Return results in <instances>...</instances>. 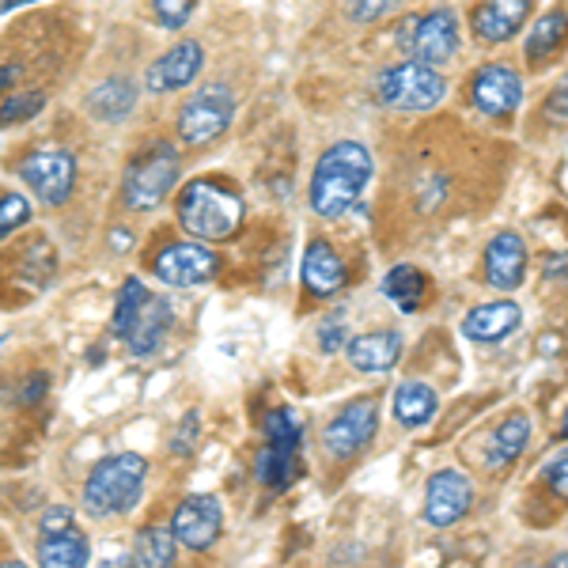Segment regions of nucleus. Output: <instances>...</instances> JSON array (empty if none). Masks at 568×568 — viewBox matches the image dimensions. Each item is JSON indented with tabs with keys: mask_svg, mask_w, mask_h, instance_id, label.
<instances>
[{
	"mask_svg": "<svg viewBox=\"0 0 568 568\" xmlns=\"http://www.w3.org/2000/svg\"><path fill=\"white\" fill-rule=\"evenodd\" d=\"M300 444H304V420H300L296 409L281 406L273 414H265V447L300 455Z\"/></svg>",
	"mask_w": 568,
	"mask_h": 568,
	"instance_id": "obj_29",
	"label": "nucleus"
},
{
	"mask_svg": "<svg viewBox=\"0 0 568 568\" xmlns=\"http://www.w3.org/2000/svg\"><path fill=\"white\" fill-rule=\"evenodd\" d=\"M23 224H31V201L23 194H4L0 197V240L20 232Z\"/></svg>",
	"mask_w": 568,
	"mask_h": 568,
	"instance_id": "obj_32",
	"label": "nucleus"
},
{
	"mask_svg": "<svg viewBox=\"0 0 568 568\" xmlns=\"http://www.w3.org/2000/svg\"><path fill=\"white\" fill-rule=\"evenodd\" d=\"M144 478H149V463L133 452L110 455L91 470L84 485V511L95 519L125 516L144 493Z\"/></svg>",
	"mask_w": 568,
	"mask_h": 568,
	"instance_id": "obj_3",
	"label": "nucleus"
},
{
	"mask_svg": "<svg viewBox=\"0 0 568 568\" xmlns=\"http://www.w3.org/2000/svg\"><path fill=\"white\" fill-rule=\"evenodd\" d=\"M194 4H197V0H152V16H155V23H160V27L179 31V27L190 23Z\"/></svg>",
	"mask_w": 568,
	"mask_h": 568,
	"instance_id": "obj_34",
	"label": "nucleus"
},
{
	"mask_svg": "<svg viewBox=\"0 0 568 568\" xmlns=\"http://www.w3.org/2000/svg\"><path fill=\"white\" fill-rule=\"evenodd\" d=\"M474 485L463 470H436L425 489V519L433 527H455L470 511Z\"/></svg>",
	"mask_w": 568,
	"mask_h": 568,
	"instance_id": "obj_12",
	"label": "nucleus"
},
{
	"mask_svg": "<svg viewBox=\"0 0 568 568\" xmlns=\"http://www.w3.org/2000/svg\"><path fill=\"white\" fill-rule=\"evenodd\" d=\"M88 557H91L88 535H80L77 527L42 535V542H39V565L45 568H80V565H88Z\"/></svg>",
	"mask_w": 568,
	"mask_h": 568,
	"instance_id": "obj_25",
	"label": "nucleus"
},
{
	"mask_svg": "<svg viewBox=\"0 0 568 568\" xmlns=\"http://www.w3.org/2000/svg\"><path fill=\"white\" fill-rule=\"evenodd\" d=\"M232 118H235L232 88L220 84V80L197 88L179 110V141L190 144V149H205V144H213L216 136L227 133Z\"/></svg>",
	"mask_w": 568,
	"mask_h": 568,
	"instance_id": "obj_7",
	"label": "nucleus"
},
{
	"mask_svg": "<svg viewBox=\"0 0 568 568\" xmlns=\"http://www.w3.org/2000/svg\"><path fill=\"white\" fill-rule=\"evenodd\" d=\"M136 95H141L136 80L110 77L88 95V114L95 118V122H125V118L133 114V106H136Z\"/></svg>",
	"mask_w": 568,
	"mask_h": 568,
	"instance_id": "obj_22",
	"label": "nucleus"
},
{
	"mask_svg": "<svg viewBox=\"0 0 568 568\" xmlns=\"http://www.w3.org/2000/svg\"><path fill=\"white\" fill-rule=\"evenodd\" d=\"M546 118L549 122H557V125H568V72L561 80L554 84V91L546 95Z\"/></svg>",
	"mask_w": 568,
	"mask_h": 568,
	"instance_id": "obj_36",
	"label": "nucleus"
},
{
	"mask_svg": "<svg viewBox=\"0 0 568 568\" xmlns=\"http://www.w3.org/2000/svg\"><path fill=\"white\" fill-rule=\"evenodd\" d=\"M425 273L417 270V265H394V270L383 277V296L390 300V304H398L402 311H417L420 296H425Z\"/></svg>",
	"mask_w": 568,
	"mask_h": 568,
	"instance_id": "obj_27",
	"label": "nucleus"
},
{
	"mask_svg": "<svg viewBox=\"0 0 568 568\" xmlns=\"http://www.w3.org/2000/svg\"><path fill=\"white\" fill-rule=\"evenodd\" d=\"M402 0H345V16L353 23H379L398 12Z\"/></svg>",
	"mask_w": 568,
	"mask_h": 568,
	"instance_id": "obj_33",
	"label": "nucleus"
},
{
	"mask_svg": "<svg viewBox=\"0 0 568 568\" xmlns=\"http://www.w3.org/2000/svg\"><path fill=\"white\" fill-rule=\"evenodd\" d=\"M201 65H205V50H201V42H194V39L175 42L168 53H160V58L149 65V72H144V88H149L152 95H168V91L194 84Z\"/></svg>",
	"mask_w": 568,
	"mask_h": 568,
	"instance_id": "obj_13",
	"label": "nucleus"
},
{
	"mask_svg": "<svg viewBox=\"0 0 568 568\" xmlns=\"http://www.w3.org/2000/svg\"><path fill=\"white\" fill-rule=\"evenodd\" d=\"M565 45H568V8L557 4L530 23L527 42H524V58L530 69H542L565 50Z\"/></svg>",
	"mask_w": 568,
	"mask_h": 568,
	"instance_id": "obj_18",
	"label": "nucleus"
},
{
	"mask_svg": "<svg viewBox=\"0 0 568 568\" xmlns=\"http://www.w3.org/2000/svg\"><path fill=\"white\" fill-rule=\"evenodd\" d=\"M390 409H394V420H398V425H406V428H425L428 420L436 417L439 398H436V390L428 387V383L406 379V383H398V390H394Z\"/></svg>",
	"mask_w": 568,
	"mask_h": 568,
	"instance_id": "obj_23",
	"label": "nucleus"
},
{
	"mask_svg": "<svg viewBox=\"0 0 568 568\" xmlns=\"http://www.w3.org/2000/svg\"><path fill=\"white\" fill-rule=\"evenodd\" d=\"M447 95V80L436 65L406 58L402 65H390L375 77V99L387 110L398 114H425V110L439 106V99Z\"/></svg>",
	"mask_w": 568,
	"mask_h": 568,
	"instance_id": "obj_5",
	"label": "nucleus"
},
{
	"mask_svg": "<svg viewBox=\"0 0 568 568\" xmlns=\"http://www.w3.org/2000/svg\"><path fill=\"white\" fill-rule=\"evenodd\" d=\"M179 554V538L171 527H141L133 542V565H149V568H163L175 565Z\"/></svg>",
	"mask_w": 568,
	"mask_h": 568,
	"instance_id": "obj_26",
	"label": "nucleus"
},
{
	"mask_svg": "<svg viewBox=\"0 0 568 568\" xmlns=\"http://www.w3.org/2000/svg\"><path fill=\"white\" fill-rule=\"evenodd\" d=\"M182 175V155L171 141H152L136 160L125 168L122 179V201L133 213H149V209L163 205L168 194L175 190Z\"/></svg>",
	"mask_w": 568,
	"mask_h": 568,
	"instance_id": "obj_4",
	"label": "nucleus"
},
{
	"mask_svg": "<svg viewBox=\"0 0 568 568\" xmlns=\"http://www.w3.org/2000/svg\"><path fill=\"white\" fill-rule=\"evenodd\" d=\"M152 292L144 288L141 277H125L122 292H118V304H114V318H110V334L122 342L125 334H130V326L136 323V315L144 311V304H149Z\"/></svg>",
	"mask_w": 568,
	"mask_h": 568,
	"instance_id": "obj_30",
	"label": "nucleus"
},
{
	"mask_svg": "<svg viewBox=\"0 0 568 568\" xmlns=\"http://www.w3.org/2000/svg\"><path fill=\"white\" fill-rule=\"evenodd\" d=\"M470 99L481 114L489 118H511L524 103V77H519L511 65H500V61H489V65L474 69L470 77Z\"/></svg>",
	"mask_w": 568,
	"mask_h": 568,
	"instance_id": "obj_11",
	"label": "nucleus"
},
{
	"mask_svg": "<svg viewBox=\"0 0 568 568\" xmlns=\"http://www.w3.org/2000/svg\"><path fill=\"white\" fill-rule=\"evenodd\" d=\"M220 527H224V511H220L216 497H186L179 504L175 519H171V530H175L179 546L194 549V554H201V549H209L220 538Z\"/></svg>",
	"mask_w": 568,
	"mask_h": 568,
	"instance_id": "obj_14",
	"label": "nucleus"
},
{
	"mask_svg": "<svg viewBox=\"0 0 568 568\" xmlns=\"http://www.w3.org/2000/svg\"><path fill=\"white\" fill-rule=\"evenodd\" d=\"M45 390H50V375H45V372H34L31 379L23 383L20 402H23V406H39V402L45 398Z\"/></svg>",
	"mask_w": 568,
	"mask_h": 568,
	"instance_id": "obj_39",
	"label": "nucleus"
},
{
	"mask_svg": "<svg viewBox=\"0 0 568 568\" xmlns=\"http://www.w3.org/2000/svg\"><path fill=\"white\" fill-rule=\"evenodd\" d=\"M519 323H524V311L511 300H497V304H481L474 311H466L463 318V334L478 345H493V342H504L508 334H516Z\"/></svg>",
	"mask_w": 568,
	"mask_h": 568,
	"instance_id": "obj_19",
	"label": "nucleus"
},
{
	"mask_svg": "<svg viewBox=\"0 0 568 568\" xmlns=\"http://www.w3.org/2000/svg\"><path fill=\"white\" fill-rule=\"evenodd\" d=\"M168 329H171V300L149 296V304H144V311L136 315V323L130 326V334H125L122 342L133 356L144 361V356L160 353V345L168 342Z\"/></svg>",
	"mask_w": 568,
	"mask_h": 568,
	"instance_id": "obj_21",
	"label": "nucleus"
},
{
	"mask_svg": "<svg viewBox=\"0 0 568 568\" xmlns=\"http://www.w3.org/2000/svg\"><path fill=\"white\" fill-rule=\"evenodd\" d=\"M300 281H304V288L311 292V296L329 300V296H337V292L345 288L349 273H345V262H342V254H337L334 246H329L326 240H315V243H307V251H304Z\"/></svg>",
	"mask_w": 568,
	"mask_h": 568,
	"instance_id": "obj_17",
	"label": "nucleus"
},
{
	"mask_svg": "<svg viewBox=\"0 0 568 568\" xmlns=\"http://www.w3.org/2000/svg\"><path fill=\"white\" fill-rule=\"evenodd\" d=\"M398 50L414 61H425V65H447V61L459 53V16L452 8H436V12L425 16H406L398 23Z\"/></svg>",
	"mask_w": 568,
	"mask_h": 568,
	"instance_id": "obj_6",
	"label": "nucleus"
},
{
	"mask_svg": "<svg viewBox=\"0 0 568 568\" xmlns=\"http://www.w3.org/2000/svg\"><path fill=\"white\" fill-rule=\"evenodd\" d=\"M530 8H535V0H478L470 12V27L481 42L500 45L524 31Z\"/></svg>",
	"mask_w": 568,
	"mask_h": 568,
	"instance_id": "obj_15",
	"label": "nucleus"
},
{
	"mask_svg": "<svg viewBox=\"0 0 568 568\" xmlns=\"http://www.w3.org/2000/svg\"><path fill=\"white\" fill-rule=\"evenodd\" d=\"M554 565H568V554H561V557H554Z\"/></svg>",
	"mask_w": 568,
	"mask_h": 568,
	"instance_id": "obj_44",
	"label": "nucleus"
},
{
	"mask_svg": "<svg viewBox=\"0 0 568 568\" xmlns=\"http://www.w3.org/2000/svg\"><path fill=\"white\" fill-rule=\"evenodd\" d=\"M197 436H201V417L190 409V414L182 417V425L175 428V436H171V452H175L179 459H186V455L197 447Z\"/></svg>",
	"mask_w": 568,
	"mask_h": 568,
	"instance_id": "obj_35",
	"label": "nucleus"
},
{
	"mask_svg": "<svg viewBox=\"0 0 568 568\" xmlns=\"http://www.w3.org/2000/svg\"><path fill=\"white\" fill-rule=\"evenodd\" d=\"M375 428H379V402L356 398L326 425L323 444L334 459H353V455H361L375 439Z\"/></svg>",
	"mask_w": 568,
	"mask_h": 568,
	"instance_id": "obj_10",
	"label": "nucleus"
},
{
	"mask_svg": "<svg viewBox=\"0 0 568 568\" xmlns=\"http://www.w3.org/2000/svg\"><path fill=\"white\" fill-rule=\"evenodd\" d=\"M23 4H31V0H0V16L16 12V8H23Z\"/></svg>",
	"mask_w": 568,
	"mask_h": 568,
	"instance_id": "obj_42",
	"label": "nucleus"
},
{
	"mask_svg": "<svg viewBox=\"0 0 568 568\" xmlns=\"http://www.w3.org/2000/svg\"><path fill=\"white\" fill-rule=\"evenodd\" d=\"M45 106V95L42 91H16L12 99H4V103H0V130H4V125H20V122H27V118H34L39 114V110Z\"/></svg>",
	"mask_w": 568,
	"mask_h": 568,
	"instance_id": "obj_31",
	"label": "nucleus"
},
{
	"mask_svg": "<svg viewBox=\"0 0 568 568\" xmlns=\"http://www.w3.org/2000/svg\"><path fill=\"white\" fill-rule=\"evenodd\" d=\"M546 485L554 489V497L568 500V452H561L554 463L546 466Z\"/></svg>",
	"mask_w": 568,
	"mask_h": 568,
	"instance_id": "obj_37",
	"label": "nucleus"
},
{
	"mask_svg": "<svg viewBox=\"0 0 568 568\" xmlns=\"http://www.w3.org/2000/svg\"><path fill=\"white\" fill-rule=\"evenodd\" d=\"M345 342H349V334H345V323L342 318H329V323L318 329V345H323L326 353H337L345 349Z\"/></svg>",
	"mask_w": 568,
	"mask_h": 568,
	"instance_id": "obj_38",
	"label": "nucleus"
},
{
	"mask_svg": "<svg viewBox=\"0 0 568 568\" xmlns=\"http://www.w3.org/2000/svg\"><path fill=\"white\" fill-rule=\"evenodd\" d=\"M39 527H42V535H53V530H65V527H72V511H69V508H50V511H42Z\"/></svg>",
	"mask_w": 568,
	"mask_h": 568,
	"instance_id": "obj_40",
	"label": "nucleus"
},
{
	"mask_svg": "<svg viewBox=\"0 0 568 568\" xmlns=\"http://www.w3.org/2000/svg\"><path fill=\"white\" fill-rule=\"evenodd\" d=\"M0 345H4V337H0Z\"/></svg>",
	"mask_w": 568,
	"mask_h": 568,
	"instance_id": "obj_45",
	"label": "nucleus"
},
{
	"mask_svg": "<svg viewBox=\"0 0 568 568\" xmlns=\"http://www.w3.org/2000/svg\"><path fill=\"white\" fill-rule=\"evenodd\" d=\"M527 277V246L516 232H497L485 246V281L500 292L519 288Z\"/></svg>",
	"mask_w": 568,
	"mask_h": 568,
	"instance_id": "obj_16",
	"label": "nucleus"
},
{
	"mask_svg": "<svg viewBox=\"0 0 568 568\" xmlns=\"http://www.w3.org/2000/svg\"><path fill=\"white\" fill-rule=\"evenodd\" d=\"M561 436L568 439V409H565V425H561Z\"/></svg>",
	"mask_w": 568,
	"mask_h": 568,
	"instance_id": "obj_43",
	"label": "nucleus"
},
{
	"mask_svg": "<svg viewBox=\"0 0 568 568\" xmlns=\"http://www.w3.org/2000/svg\"><path fill=\"white\" fill-rule=\"evenodd\" d=\"M16 175L31 186V194L39 197L42 205L58 209L72 197V186H77V160H72V152L65 149H39V152L23 155Z\"/></svg>",
	"mask_w": 568,
	"mask_h": 568,
	"instance_id": "obj_8",
	"label": "nucleus"
},
{
	"mask_svg": "<svg viewBox=\"0 0 568 568\" xmlns=\"http://www.w3.org/2000/svg\"><path fill=\"white\" fill-rule=\"evenodd\" d=\"M372 182V152L361 141H337L318 155L311 175V209L326 220L345 216Z\"/></svg>",
	"mask_w": 568,
	"mask_h": 568,
	"instance_id": "obj_1",
	"label": "nucleus"
},
{
	"mask_svg": "<svg viewBox=\"0 0 568 568\" xmlns=\"http://www.w3.org/2000/svg\"><path fill=\"white\" fill-rule=\"evenodd\" d=\"M527 444H530V417L511 414L508 420H500L497 433H493L485 463H489V470H508V466L519 463V455L527 452Z\"/></svg>",
	"mask_w": 568,
	"mask_h": 568,
	"instance_id": "obj_24",
	"label": "nucleus"
},
{
	"mask_svg": "<svg viewBox=\"0 0 568 568\" xmlns=\"http://www.w3.org/2000/svg\"><path fill=\"white\" fill-rule=\"evenodd\" d=\"M20 80V69H12V65H0V95H4L8 88Z\"/></svg>",
	"mask_w": 568,
	"mask_h": 568,
	"instance_id": "obj_41",
	"label": "nucleus"
},
{
	"mask_svg": "<svg viewBox=\"0 0 568 568\" xmlns=\"http://www.w3.org/2000/svg\"><path fill=\"white\" fill-rule=\"evenodd\" d=\"M345 356L356 372H390L402 361V334L398 329H372V334L349 337Z\"/></svg>",
	"mask_w": 568,
	"mask_h": 568,
	"instance_id": "obj_20",
	"label": "nucleus"
},
{
	"mask_svg": "<svg viewBox=\"0 0 568 568\" xmlns=\"http://www.w3.org/2000/svg\"><path fill=\"white\" fill-rule=\"evenodd\" d=\"M152 273L168 284V288H197V284H209L220 273V254L209 251L201 240L163 246L152 262Z\"/></svg>",
	"mask_w": 568,
	"mask_h": 568,
	"instance_id": "obj_9",
	"label": "nucleus"
},
{
	"mask_svg": "<svg viewBox=\"0 0 568 568\" xmlns=\"http://www.w3.org/2000/svg\"><path fill=\"white\" fill-rule=\"evenodd\" d=\"M179 224L201 243H224L243 227V197L216 179H194L179 194Z\"/></svg>",
	"mask_w": 568,
	"mask_h": 568,
	"instance_id": "obj_2",
	"label": "nucleus"
},
{
	"mask_svg": "<svg viewBox=\"0 0 568 568\" xmlns=\"http://www.w3.org/2000/svg\"><path fill=\"white\" fill-rule=\"evenodd\" d=\"M254 474H258V481L265 489H288V485L300 478V455L277 452V447L262 444L258 459H254Z\"/></svg>",
	"mask_w": 568,
	"mask_h": 568,
	"instance_id": "obj_28",
	"label": "nucleus"
}]
</instances>
